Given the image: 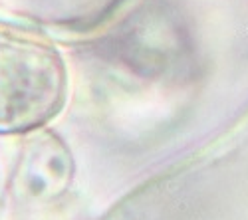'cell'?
<instances>
[{"instance_id": "1", "label": "cell", "mask_w": 248, "mask_h": 220, "mask_svg": "<svg viewBox=\"0 0 248 220\" xmlns=\"http://www.w3.org/2000/svg\"><path fill=\"white\" fill-rule=\"evenodd\" d=\"M66 75L46 46L0 38V131L44 125L64 103Z\"/></svg>"}]
</instances>
